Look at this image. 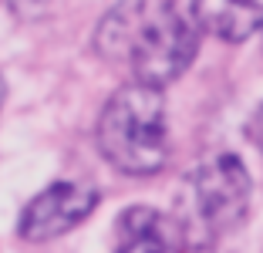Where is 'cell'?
Masks as SVG:
<instances>
[{"instance_id":"obj_1","label":"cell","mask_w":263,"mask_h":253,"mask_svg":"<svg viewBox=\"0 0 263 253\" xmlns=\"http://www.w3.org/2000/svg\"><path fill=\"white\" fill-rule=\"evenodd\" d=\"M196 27L172 0H122L101 17L95 47L135 84L165 88L193 64Z\"/></svg>"},{"instance_id":"obj_2","label":"cell","mask_w":263,"mask_h":253,"mask_svg":"<svg viewBox=\"0 0 263 253\" xmlns=\"http://www.w3.org/2000/svg\"><path fill=\"white\" fill-rule=\"evenodd\" d=\"M98 149L125 176H155L169 159L162 88L122 84L101 108Z\"/></svg>"},{"instance_id":"obj_3","label":"cell","mask_w":263,"mask_h":253,"mask_svg":"<svg viewBox=\"0 0 263 253\" xmlns=\"http://www.w3.org/2000/svg\"><path fill=\"white\" fill-rule=\"evenodd\" d=\"M250 172L236 155H213L193 176V209L206 237L236 230L250 213Z\"/></svg>"},{"instance_id":"obj_4","label":"cell","mask_w":263,"mask_h":253,"mask_svg":"<svg viewBox=\"0 0 263 253\" xmlns=\"http://www.w3.org/2000/svg\"><path fill=\"white\" fill-rule=\"evenodd\" d=\"M98 206V192L85 183H54L44 192H37L21 213V237L31 243L64 237L74 230L78 223H85L91 209Z\"/></svg>"},{"instance_id":"obj_5","label":"cell","mask_w":263,"mask_h":253,"mask_svg":"<svg viewBox=\"0 0 263 253\" xmlns=\"http://www.w3.org/2000/svg\"><path fill=\"white\" fill-rule=\"evenodd\" d=\"M186 233L152 206H128L115 220V253H182Z\"/></svg>"},{"instance_id":"obj_6","label":"cell","mask_w":263,"mask_h":253,"mask_svg":"<svg viewBox=\"0 0 263 253\" xmlns=\"http://www.w3.org/2000/svg\"><path fill=\"white\" fill-rule=\"evenodd\" d=\"M193 21L219 41H247L263 27V0H193Z\"/></svg>"},{"instance_id":"obj_7","label":"cell","mask_w":263,"mask_h":253,"mask_svg":"<svg viewBox=\"0 0 263 253\" xmlns=\"http://www.w3.org/2000/svg\"><path fill=\"white\" fill-rule=\"evenodd\" d=\"M250 138H253L256 146L263 149V105L253 112V118H250Z\"/></svg>"},{"instance_id":"obj_8","label":"cell","mask_w":263,"mask_h":253,"mask_svg":"<svg viewBox=\"0 0 263 253\" xmlns=\"http://www.w3.org/2000/svg\"><path fill=\"white\" fill-rule=\"evenodd\" d=\"M0 105H4V78H0Z\"/></svg>"}]
</instances>
